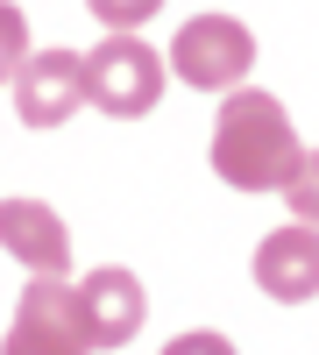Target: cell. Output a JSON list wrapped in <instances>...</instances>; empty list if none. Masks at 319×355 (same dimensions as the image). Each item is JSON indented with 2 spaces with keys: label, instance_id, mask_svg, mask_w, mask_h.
I'll use <instances>...</instances> for the list:
<instances>
[{
  "label": "cell",
  "instance_id": "6da1fadb",
  "mask_svg": "<svg viewBox=\"0 0 319 355\" xmlns=\"http://www.w3.org/2000/svg\"><path fill=\"white\" fill-rule=\"evenodd\" d=\"M305 150L291 135V114H284L270 93H227L213 114V171L235 192H291Z\"/></svg>",
  "mask_w": 319,
  "mask_h": 355
},
{
  "label": "cell",
  "instance_id": "7a4b0ae2",
  "mask_svg": "<svg viewBox=\"0 0 319 355\" xmlns=\"http://www.w3.org/2000/svg\"><path fill=\"white\" fill-rule=\"evenodd\" d=\"M163 57H170V71L185 85H199V93H241V78L255 64V36L235 15H192Z\"/></svg>",
  "mask_w": 319,
  "mask_h": 355
},
{
  "label": "cell",
  "instance_id": "3957f363",
  "mask_svg": "<svg viewBox=\"0 0 319 355\" xmlns=\"http://www.w3.org/2000/svg\"><path fill=\"white\" fill-rule=\"evenodd\" d=\"M85 100L113 121H135L163 100V57L142 36H107L100 50H85Z\"/></svg>",
  "mask_w": 319,
  "mask_h": 355
},
{
  "label": "cell",
  "instance_id": "277c9868",
  "mask_svg": "<svg viewBox=\"0 0 319 355\" xmlns=\"http://www.w3.org/2000/svg\"><path fill=\"white\" fill-rule=\"evenodd\" d=\"M85 348H93V341H85L78 291L71 284H28L0 355H85Z\"/></svg>",
  "mask_w": 319,
  "mask_h": 355
},
{
  "label": "cell",
  "instance_id": "5b68a950",
  "mask_svg": "<svg viewBox=\"0 0 319 355\" xmlns=\"http://www.w3.org/2000/svg\"><path fill=\"white\" fill-rule=\"evenodd\" d=\"M78 100H85V57H78V50H36V57L15 71V107H21L28 128L71 121Z\"/></svg>",
  "mask_w": 319,
  "mask_h": 355
},
{
  "label": "cell",
  "instance_id": "8992f818",
  "mask_svg": "<svg viewBox=\"0 0 319 355\" xmlns=\"http://www.w3.org/2000/svg\"><path fill=\"white\" fill-rule=\"evenodd\" d=\"M0 249L21 256L36 270V284H64L71 270V234L43 199H0Z\"/></svg>",
  "mask_w": 319,
  "mask_h": 355
},
{
  "label": "cell",
  "instance_id": "52a82bcc",
  "mask_svg": "<svg viewBox=\"0 0 319 355\" xmlns=\"http://www.w3.org/2000/svg\"><path fill=\"white\" fill-rule=\"evenodd\" d=\"M255 284L270 291V299L298 306V299H319V234L312 227H270L263 242H255Z\"/></svg>",
  "mask_w": 319,
  "mask_h": 355
},
{
  "label": "cell",
  "instance_id": "ba28073f",
  "mask_svg": "<svg viewBox=\"0 0 319 355\" xmlns=\"http://www.w3.org/2000/svg\"><path fill=\"white\" fill-rule=\"evenodd\" d=\"M78 291V313H85V341L93 348H121L142 334V313H149V299H142V284L128 270H93Z\"/></svg>",
  "mask_w": 319,
  "mask_h": 355
},
{
  "label": "cell",
  "instance_id": "9c48e42d",
  "mask_svg": "<svg viewBox=\"0 0 319 355\" xmlns=\"http://www.w3.org/2000/svg\"><path fill=\"white\" fill-rule=\"evenodd\" d=\"M21 64H28V21L15 0H0V78H15Z\"/></svg>",
  "mask_w": 319,
  "mask_h": 355
},
{
  "label": "cell",
  "instance_id": "30bf717a",
  "mask_svg": "<svg viewBox=\"0 0 319 355\" xmlns=\"http://www.w3.org/2000/svg\"><path fill=\"white\" fill-rule=\"evenodd\" d=\"M284 199H291L298 227H312V234H319V150L298 164V178H291V192H284Z\"/></svg>",
  "mask_w": 319,
  "mask_h": 355
},
{
  "label": "cell",
  "instance_id": "8fae6325",
  "mask_svg": "<svg viewBox=\"0 0 319 355\" xmlns=\"http://www.w3.org/2000/svg\"><path fill=\"white\" fill-rule=\"evenodd\" d=\"M93 15L113 28V36H128V28H142V21L156 15V0H93Z\"/></svg>",
  "mask_w": 319,
  "mask_h": 355
},
{
  "label": "cell",
  "instance_id": "7c38bea8",
  "mask_svg": "<svg viewBox=\"0 0 319 355\" xmlns=\"http://www.w3.org/2000/svg\"><path fill=\"white\" fill-rule=\"evenodd\" d=\"M163 355H235V341L227 334H206V327H192V334H178Z\"/></svg>",
  "mask_w": 319,
  "mask_h": 355
}]
</instances>
